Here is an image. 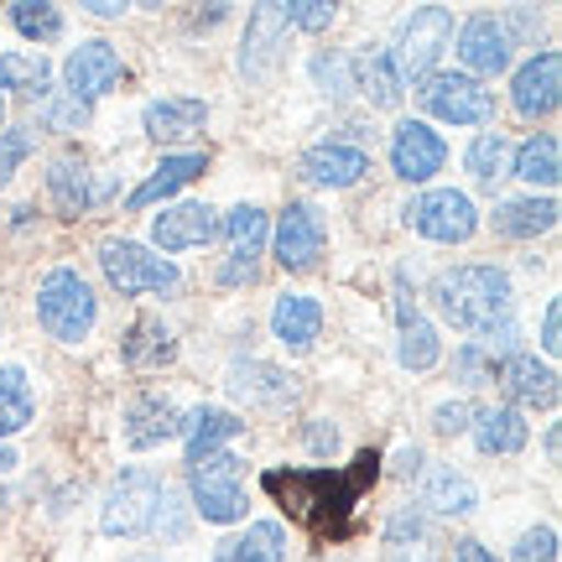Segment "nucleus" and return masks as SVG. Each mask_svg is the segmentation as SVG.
<instances>
[{"label": "nucleus", "instance_id": "obj_41", "mask_svg": "<svg viewBox=\"0 0 562 562\" xmlns=\"http://www.w3.org/2000/svg\"><path fill=\"white\" fill-rule=\"evenodd\" d=\"M32 146H37V131L32 125H16V131H0V188L11 182L21 161L32 157Z\"/></svg>", "mask_w": 562, "mask_h": 562}, {"label": "nucleus", "instance_id": "obj_47", "mask_svg": "<svg viewBox=\"0 0 562 562\" xmlns=\"http://www.w3.org/2000/svg\"><path fill=\"white\" fill-rule=\"evenodd\" d=\"M542 349L558 355L562 349V302H547V318H542Z\"/></svg>", "mask_w": 562, "mask_h": 562}, {"label": "nucleus", "instance_id": "obj_6", "mask_svg": "<svg viewBox=\"0 0 562 562\" xmlns=\"http://www.w3.org/2000/svg\"><path fill=\"white\" fill-rule=\"evenodd\" d=\"M161 495H167V484L151 469H125L121 480L110 484V495H104V510H100L104 537H146L151 521H157Z\"/></svg>", "mask_w": 562, "mask_h": 562}, {"label": "nucleus", "instance_id": "obj_5", "mask_svg": "<svg viewBox=\"0 0 562 562\" xmlns=\"http://www.w3.org/2000/svg\"><path fill=\"white\" fill-rule=\"evenodd\" d=\"M100 266L110 286L121 292V297H172L178 292V266L151 256V250H140L136 240H104L100 245Z\"/></svg>", "mask_w": 562, "mask_h": 562}, {"label": "nucleus", "instance_id": "obj_28", "mask_svg": "<svg viewBox=\"0 0 562 562\" xmlns=\"http://www.w3.org/2000/svg\"><path fill=\"white\" fill-rule=\"evenodd\" d=\"M526 417L516 406H490V412H474V442H480V453H521L526 448Z\"/></svg>", "mask_w": 562, "mask_h": 562}, {"label": "nucleus", "instance_id": "obj_32", "mask_svg": "<svg viewBox=\"0 0 562 562\" xmlns=\"http://www.w3.org/2000/svg\"><path fill=\"white\" fill-rule=\"evenodd\" d=\"M271 328H277V339L286 349H307L323 328V307L313 297H281L277 313H271Z\"/></svg>", "mask_w": 562, "mask_h": 562}, {"label": "nucleus", "instance_id": "obj_46", "mask_svg": "<svg viewBox=\"0 0 562 562\" xmlns=\"http://www.w3.org/2000/svg\"><path fill=\"white\" fill-rule=\"evenodd\" d=\"M47 121L58 125V131H83V125H89V104L63 100V104H53V110H47Z\"/></svg>", "mask_w": 562, "mask_h": 562}, {"label": "nucleus", "instance_id": "obj_9", "mask_svg": "<svg viewBox=\"0 0 562 562\" xmlns=\"http://www.w3.org/2000/svg\"><path fill=\"white\" fill-rule=\"evenodd\" d=\"M453 42V16L442 11V5H422V11H412V21L402 26V47L391 53L396 58V74H412V83H422L432 68H438L442 47Z\"/></svg>", "mask_w": 562, "mask_h": 562}, {"label": "nucleus", "instance_id": "obj_27", "mask_svg": "<svg viewBox=\"0 0 562 562\" xmlns=\"http://www.w3.org/2000/svg\"><path fill=\"white\" fill-rule=\"evenodd\" d=\"M558 224V199H510L495 209V235L505 240H537Z\"/></svg>", "mask_w": 562, "mask_h": 562}, {"label": "nucleus", "instance_id": "obj_35", "mask_svg": "<svg viewBox=\"0 0 562 562\" xmlns=\"http://www.w3.org/2000/svg\"><path fill=\"white\" fill-rule=\"evenodd\" d=\"M422 505H432L438 516H469V510L480 505V490L463 480V474H453V469H438V474H427Z\"/></svg>", "mask_w": 562, "mask_h": 562}, {"label": "nucleus", "instance_id": "obj_18", "mask_svg": "<svg viewBox=\"0 0 562 562\" xmlns=\"http://www.w3.org/2000/svg\"><path fill=\"white\" fill-rule=\"evenodd\" d=\"M495 381L505 385V396L521 406H558V370L542 364L537 355H505L495 364Z\"/></svg>", "mask_w": 562, "mask_h": 562}, {"label": "nucleus", "instance_id": "obj_21", "mask_svg": "<svg viewBox=\"0 0 562 562\" xmlns=\"http://www.w3.org/2000/svg\"><path fill=\"white\" fill-rule=\"evenodd\" d=\"M286 47V21H281V5H256L250 21H245V47H240V68L250 79L271 74V63L281 58Z\"/></svg>", "mask_w": 562, "mask_h": 562}, {"label": "nucleus", "instance_id": "obj_37", "mask_svg": "<svg viewBox=\"0 0 562 562\" xmlns=\"http://www.w3.org/2000/svg\"><path fill=\"white\" fill-rule=\"evenodd\" d=\"M463 167L474 172V182H501L505 172H510V140L501 136V131H484V136H474V146H469V157H463Z\"/></svg>", "mask_w": 562, "mask_h": 562}, {"label": "nucleus", "instance_id": "obj_16", "mask_svg": "<svg viewBox=\"0 0 562 562\" xmlns=\"http://www.w3.org/2000/svg\"><path fill=\"white\" fill-rule=\"evenodd\" d=\"M459 58H463V68H469V79H474V74H484V79L505 74V68H510V32H505V21H495V16L463 21Z\"/></svg>", "mask_w": 562, "mask_h": 562}, {"label": "nucleus", "instance_id": "obj_52", "mask_svg": "<svg viewBox=\"0 0 562 562\" xmlns=\"http://www.w3.org/2000/svg\"><path fill=\"white\" fill-rule=\"evenodd\" d=\"M11 469H16V448H5V442H0V474H11Z\"/></svg>", "mask_w": 562, "mask_h": 562}, {"label": "nucleus", "instance_id": "obj_7", "mask_svg": "<svg viewBox=\"0 0 562 562\" xmlns=\"http://www.w3.org/2000/svg\"><path fill=\"white\" fill-rule=\"evenodd\" d=\"M417 100L432 121L448 125H484L495 115V94L480 79H469V74H427L417 83Z\"/></svg>", "mask_w": 562, "mask_h": 562}, {"label": "nucleus", "instance_id": "obj_40", "mask_svg": "<svg viewBox=\"0 0 562 562\" xmlns=\"http://www.w3.org/2000/svg\"><path fill=\"white\" fill-rule=\"evenodd\" d=\"M355 58L349 53H323V58H313V79H318V89L328 94V100H344L349 89H355Z\"/></svg>", "mask_w": 562, "mask_h": 562}, {"label": "nucleus", "instance_id": "obj_42", "mask_svg": "<svg viewBox=\"0 0 562 562\" xmlns=\"http://www.w3.org/2000/svg\"><path fill=\"white\" fill-rule=\"evenodd\" d=\"M453 375L463 385H484V381H495V360L484 355L480 344H463L459 355H453Z\"/></svg>", "mask_w": 562, "mask_h": 562}, {"label": "nucleus", "instance_id": "obj_54", "mask_svg": "<svg viewBox=\"0 0 562 562\" xmlns=\"http://www.w3.org/2000/svg\"><path fill=\"white\" fill-rule=\"evenodd\" d=\"M131 562H161V558H131Z\"/></svg>", "mask_w": 562, "mask_h": 562}, {"label": "nucleus", "instance_id": "obj_24", "mask_svg": "<svg viewBox=\"0 0 562 562\" xmlns=\"http://www.w3.org/2000/svg\"><path fill=\"white\" fill-rule=\"evenodd\" d=\"M47 193H53V203H58L68 220H79L83 209L94 203L89 167H83L79 151H63V157H53V167H47Z\"/></svg>", "mask_w": 562, "mask_h": 562}, {"label": "nucleus", "instance_id": "obj_17", "mask_svg": "<svg viewBox=\"0 0 562 562\" xmlns=\"http://www.w3.org/2000/svg\"><path fill=\"white\" fill-rule=\"evenodd\" d=\"M364 172H370V151L355 140H323L302 157V178L318 188H355Z\"/></svg>", "mask_w": 562, "mask_h": 562}, {"label": "nucleus", "instance_id": "obj_29", "mask_svg": "<svg viewBox=\"0 0 562 562\" xmlns=\"http://www.w3.org/2000/svg\"><path fill=\"white\" fill-rule=\"evenodd\" d=\"M121 355L131 370H161V364L178 360V344H172V334L161 328V318H136L131 323V334H125Z\"/></svg>", "mask_w": 562, "mask_h": 562}, {"label": "nucleus", "instance_id": "obj_36", "mask_svg": "<svg viewBox=\"0 0 562 562\" xmlns=\"http://www.w3.org/2000/svg\"><path fill=\"white\" fill-rule=\"evenodd\" d=\"M5 89H21V94H32V100H47V89H53V68L47 58H26V53H5L0 58V94Z\"/></svg>", "mask_w": 562, "mask_h": 562}, {"label": "nucleus", "instance_id": "obj_43", "mask_svg": "<svg viewBox=\"0 0 562 562\" xmlns=\"http://www.w3.org/2000/svg\"><path fill=\"white\" fill-rule=\"evenodd\" d=\"M510 562H558V531L552 526H531L521 542H516V558Z\"/></svg>", "mask_w": 562, "mask_h": 562}, {"label": "nucleus", "instance_id": "obj_26", "mask_svg": "<svg viewBox=\"0 0 562 562\" xmlns=\"http://www.w3.org/2000/svg\"><path fill=\"white\" fill-rule=\"evenodd\" d=\"M355 89H360L370 104L396 110L406 94V79L396 74V58H391V53H360V58H355Z\"/></svg>", "mask_w": 562, "mask_h": 562}, {"label": "nucleus", "instance_id": "obj_23", "mask_svg": "<svg viewBox=\"0 0 562 562\" xmlns=\"http://www.w3.org/2000/svg\"><path fill=\"white\" fill-rule=\"evenodd\" d=\"M214 562H286V531L277 521L245 526L214 547Z\"/></svg>", "mask_w": 562, "mask_h": 562}, {"label": "nucleus", "instance_id": "obj_49", "mask_svg": "<svg viewBox=\"0 0 562 562\" xmlns=\"http://www.w3.org/2000/svg\"><path fill=\"white\" fill-rule=\"evenodd\" d=\"M417 469H422V453H417V448H396V459H391V474H402V480H406V474H417Z\"/></svg>", "mask_w": 562, "mask_h": 562}, {"label": "nucleus", "instance_id": "obj_39", "mask_svg": "<svg viewBox=\"0 0 562 562\" xmlns=\"http://www.w3.org/2000/svg\"><path fill=\"white\" fill-rule=\"evenodd\" d=\"M11 21H16L21 37H32V42H58L63 37L58 5H32V0H21V5H11Z\"/></svg>", "mask_w": 562, "mask_h": 562}, {"label": "nucleus", "instance_id": "obj_1", "mask_svg": "<svg viewBox=\"0 0 562 562\" xmlns=\"http://www.w3.org/2000/svg\"><path fill=\"white\" fill-rule=\"evenodd\" d=\"M375 474H381V453L364 448L349 469H271V474H266V490H271L281 501V510H286L292 521H302L307 531L339 537V531H349V516H355V505H360L364 490L375 484Z\"/></svg>", "mask_w": 562, "mask_h": 562}, {"label": "nucleus", "instance_id": "obj_48", "mask_svg": "<svg viewBox=\"0 0 562 562\" xmlns=\"http://www.w3.org/2000/svg\"><path fill=\"white\" fill-rule=\"evenodd\" d=\"M307 448H313V453H334V448H339V432H334L328 422H313V427H307Z\"/></svg>", "mask_w": 562, "mask_h": 562}, {"label": "nucleus", "instance_id": "obj_50", "mask_svg": "<svg viewBox=\"0 0 562 562\" xmlns=\"http://www.w3.org/2000/svg\"><path fill=\"white\" fill-rule=\"evenodd\" d=\"M453 562H495V552H484L480 542H459V558Z\"/></svg>", "mask_w": 562, "mask_h": 562}, {"label": "nucleus", "instance_id": "obj_3", "mask_svg": "<svg viewBox=\"0 0 562 562\" xmlns=\"http://www.w3.org/2000/svg\"><path fill=\"white\" fill-rule=\"evenodd\" d=\"M188 490H193V510L214 526L245 521V469L229 448H214L203 459H188Z\"/></svg>", "mask_w": 562, "mask_h": 562}, {"label": "nucleus", "instance_id": "obj_38", "mask_svg": "<svg viewBox=\"0 0 562 562\" xmlns=\"http://www.w3.org/2000/svg\"><path fill=\"white\" fill-rule=\"evenodd\" d=\"M224 235H229V245H235L240 261H256L261 245H266V214L256 209V203H240V209L224 220Z\"/></svg>", "mask_w": 562, "mask_h": 562}, {"label": "nucleus", "instance_id": "obj_31", "mask_svg": "<svg viewBox=\"0 0 562 562\" xmlns=\"http://www.w3.org/2000/svg\"><path fill=\"white\" fill-rule=\"evenodd\" d=\"M182 432H188V459H203V453L224 448L229 438H240L245 422L235 412H224V406H199L193 417H182Z\"/></svg>", "mask_w": 562, "mask_h": 562}, {"label": "nucleus", "instance_id": "obj_8", "mask_svg": "<svg viewBox=\"0 0 562 562\" xmlns=\"http://www.w3.org/2000/svg\"><path fill=\"white\" fill-rule=\"evenodd\" d=\"M406 224L417 229L422 240H438V245H463L474 229H480V214L469 193H453V188H432V193H417L406 203Z\"/></svg>", "mask_w": 562, "mask_h": 562}, {"label": "nucleus", "instance_id": "obj_53", "mask_svg": "<svg viewBox=\"0 0 562 562\" xmlns=\"http://www.w3.org/2000/svg\"><path fill=\"white\" fill-rule=\"evenodd\" d=\"M0 121H5V94H0Z\"/></svg>", "mask_w": 562, "mask_h": 562}, {"label": "nucleus", "instance_id": "obj_33", "mask_svg": "<svg viewBox=\"0 0 562 562\" xmlns=\"http://www.w3.org/2000/svg\"><path fill=\"white\" fill-rule=\"evenodd\" d=\"M32 417H37L32 381H26V370H21V364H5V370H0V438L21 432Z\"/></svg>", "mask_w": 562, "mask_h": 562}, {"label": "nucleus", "instance_id": "obj_20", "mask_svg": "<svg viewBox=\"0 0 562 562\" xmlns=\"http://www.w3.org/2000/svg\"><path fill=\"white\" fill-rule=\"evenodd\" d=\"M438 531H432V516L406 505L391 516L385 526V562H438Z\"/></svg>", "mask_w": 562, "mask_h": 562}, {"label": "nucleus", "instance_id": "obj_44", "mask_svg": "<svg viewBox=\"0 0 562 562\" xmlns=\"http://www.w3.org/2000/svg\"><path fill=\"white\" fill-rule=\"evenodd\" d=\"M281 21H286V26H302V32H328L334 5H323V0H297V5H281Z\"/></svg>", "mask_w": 562, "mask_h": 562}, {"label": "nucleus", "instance_id": "obj_14", "mask_svg": "<svg viewBox=\"0 0 562 562\" xmlns=\"http://www.w3.org/2000/svg\"><path fill=\"white\" fill-rule=\"evenodd\" d=\"M396 323H402L396 360H402L406 370H432L442 355V344H438V328L417 313V297H412V286H406V271H396Z\"/></svg>", "mask_w": 562, "mask_h": 562}, {"label": "nucleus", "instance_id": "obj_34", "mask_svg": "<svg viewBox=\"0 0 562 562\" xmlns=\"http://www.w3.org/2000/svg\"><path fill=\"white\" fill-rule=\"evenodd\" d=\"M516 178H526L531 188H552V182L562 178V146H558V136H531L516 151Z\"/></svg>", "mask_w": 562, "mask_h": 562}, {"label": "nucleus", "instance_id": "obj_19", "mask_svg": "<svg viewBox=\"0 0 562 562\" xmlns=\"http://www.w3.org/2000/svg\"><path fill=\"white\" fill-rule=\"evenodd\" d=\"M214 235H220V220H214L209 203H178V209L157 214V224H151V240H157L167 256L193 250V245H209Z\"/></svg>", "mask_w": 562, "mask_h": 562}, {"label": "nucleus", "instance_id": "obj_45", "mask_svg": "<svg viewBox=\"0 0 562 562\" xmlns=\"http://www.w3.org/2000/svg\"><path fill=\"white\" fill-rule=\"evenodd\" d=\"M463 427H474V402H442L432 412V432L438 438H459Z\"/></svg>", "mask_w": 562, "mask_h": 562}, {"label": "nucleus", "instance_id": "obj_10", "mask_svg": "<svg viewBox=\"0 0 562 562\" xmlns=\"http://www.w3.org/2000/svg\"><path fill=\"white\" fill-rule=\"evenodd\" d=\"M121 53L110 47V42H79L74 53H68V63H63V83H68V100H100V94H110L115 83H121Z\"/></svg>", "mask_w": 562, "mask_h": 562}, {"label": "nucleus", "instance_id": "obj_4", "mask_svg": "<svg viewBox=\"0 0 562 562\" xmlns=\"http://www.w3.org/2000/svg\"><path fill=\"white\" fill-rule=\"evenodd\" d=\"M37 318L53 339L79 344V339H89V328L100 318V302H94V292H89V281H83L79 271L58 266V271H47L37 286Z\"/></svg>", "mask_w": 562, "mask_h": 562}, {"label": "nucleus", "instance_id": "obj_11", "mask_svg": "<svg viewBox=\"0 0 562 562\" xmlns=\"http://www.w3.org/2000/svg\"><path fill=\"white\" fill-rule=\"evenodd\" d=\"M442 161H448V146H442V136L427 121H402L391 131V167H396V178L427 182L432 172H442Z\"/></svg>", "mask_w": 562, "mask_h": 562}, {"label": "nucleus", "instance_id": "obj_15", "mask_svg": "<svg viewBox=\"0 0 562 562\" xmlns=\"http://www.w3.org/2000/svg\"><path fill=\"white\" fill-rule=\"evenodd\" d=\"M323 245H328L323 220L307 209V203H292L277 224V261L286 266V271H313L323 256Z\"/></svg>", "mask_w": 562, "mask_h": 562}, {"label": "nucleus", "instance_id": "obj_12", "mask_svg": "<svg viewBox=\"0 0 562 562\" xmlns=\"http://www.w3.org/2000/svg\"><path fill=\"white\" fill-rule=\"evenodd\" d=\"M558 100H562V58L558 53H537L510 83V104L526 121H542V115L558 110Z\"/></svg>", "mask_w": 562, "mask_h": 562}, {"label": "nucleus", "instance_id": "obj_13", "mask_svg": "<svg viewBox=\"0 0 562 562\" xmlns=\"http://www.w3.org/2000/svg\"><path fill=\"white\" fill-rule=\"evenodd\" d=\"M125 448H157V442H172L182 438V412L178 402H167V396H157V391H146V396H136V402L125 406V427H121Z\"/></svg>", "mask_w": 562, "mask_h": 562}, {"label": "nucleus", "instance_id": "obj_22", "mask_svg": "<svg viewBox=\"0 0 562 562\" xmlns=\"http://www.w3.org/2000/svg\"><path fill=\"white\" fill-rule=\"evenodd\" d=\"M203 121H209V104L188 100V94L146 104V136L161 140V146H172V140H193L203 131Z\"/></svg>", "mask_w": 562, "mask_h": 562}, {"label": "nucleus", "instance_id": "obj_30", "mask_svg": "<svg viewBox=\"0 0 562 562\" xmlns=\"http://www.w3.org/2000/svg\"><path fill=\"white\" fill-rule=\"evenodd\" d=\"M229 391L240 396V402H256V406H281L297 396V385H292V375H281V370H271V364H235L229 370Z\"/></svg>", "mask_w": 562, "mask_h": 562}, {"label": "nucleus", "instance_id": "obj_2", "mask_svg": "<svg viewBox=\"0 0 562 562\" xmlns=\"http://www.w3.org/2000/svg\"><path fill=\"white\" fill-rule=\"evenodd\" d=\"M438 313L463 334H490L510 323V277L501 266H453L432 281Z\"/></svg>", "mask_w": 562, "mask_h": 562}, {"label": "nucleus", "instance_id": "obj_25", "mask_svg": "<svg viewBox=\"0 0 562 562\" xmlns=\"http://www.w3.org/2000/svg\"><path fill=\"white\" fill-rule=\"evenodd\" d=\"M203 151H182V157H161V167L151 172V178L140 182L136 193L125 199V209H146V203H157V199H172L178 188H188L193 178H203Z\"/></svg>", "mask_w": 562, "mask_h": 562}, {"label": "nucleus", "instance_id": "obj_51", "mask_svg": "<svg viewBox=\"0 0 562 562\" xmlns=\"http://www.w3.org/2000/svg\"><path fill=\"white\" fill-rule=\"evenodd\" d=\"M89 16L115 21V16H125V5H115V0H89Z\"/></svg>", "mask_w": 562, "mask_h": 562}]
</instances>
